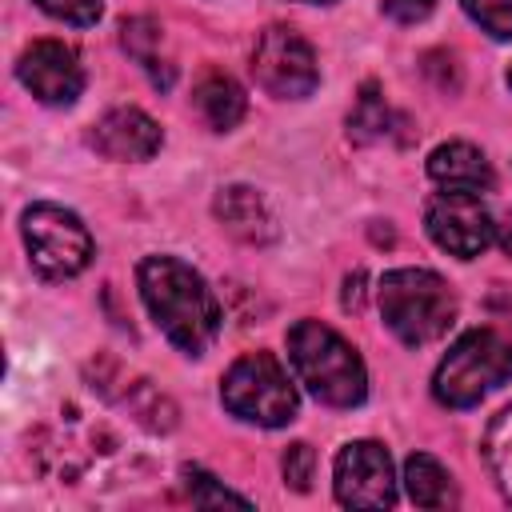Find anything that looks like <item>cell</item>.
<instances>
[{
  "instance_id": "603a6c76",
  "label": "cell",
  "mask_w": 512,
  "mask_h": 512,
  "mask_svg": "<svg viewBox=\"0 0 512 512\" xmlns=\"http://www.w3.org/2000/svg\"><path fill=\"white\" fill-rule=\"evenodd\" d=\"M380 8H384V16L396 20V24H420V20L432 16L436 0H384Z\"/></svg>"
},
{
  "instance_id": "30bf717a",
  "label": "cell",
  "mask_w": 512,
  "mask_h": 512,
  "mask_svg": "<svg viewBox=\"0 0 512 512\" xmlns=\"http://www.w3.org/2000/svg\"><path fill=\"white\" fill-rule=\"evenodd\" d=\"M20 84L48 108H68L84 92V68L80 56L60 40H36L16 60Z\"/></svg>"
},
{
  "instance_id": "484cf974",
  "label": "cell",
  "mask_w": 512,
  "mask_h": 512,
  "mask_svg": "<svg viewBox=\"0 0 512 512\" xmlns=\"http://www.w3.org/2000/svg\"><path fill=\"white\" fill-rule=\"evenodd\" d=\"M492 308H496V312H504V316H512V300H508V304H500V300H492Z\"/></svg>"
},
{
  "instance_id": "3957f363",
  "label": "cell",
  "mask_w": 512,
  "mask_h": 512,
  "mask_svg": "<svg viewBox=\"0 0 512 512\" xmlns=\"http://www.w3.org/2000/svg\"><path fill=\"white\" fill-rule=\"evenodd\" d=\"M376 300H380V316L388 332L408 348H424L456 324V292L448 288L444 276L428 268L384 272Z\"/></svg>"
},
{
  "instance_id": "d6986e66",
  "label": "cell",
  "mask_w": 512,
  "mask_h": 512,
  "mask_svg": "<svg viewBox=\"0 0 512 512\" xmlns=\"http://www.w3.org/2000/svg\"><path fill=\"white\" fill-rule=\"evenodd\" d=\"M184 480H188L192 504H200V508H212V504H240V508H248V496H240L232 488H220L216 476L204 472V468H184Z\"/></svg>"
},
{
  "instance_id": "8fae6325",
  "label": "cell",
  "mask_w": 512,
  "mask_h": 512,
  "mask_svg": "<svg viewBox=\"0 0 512 512\" xmlns=\"http://www.w3.org/2000/svg\"><path fill=\"white\" fill-rule=\"evenodd\" d=\"M88 144H92L104 160L136 164V160H152V156L160 152L164 132H160V124H156L148 112L124 104V108H108V112L92 124Z\"/></svg>"
},
{
  "instance_id": "9a60e30c",
  "label": "cell",
  "mask_w": 512,
  "mask_h": 512,
  "mask_svg": "<svg viewBox=\"0 0 512 512\" xmlns=\"http://www.w3.org/2000/svg\"><path fill=\"white\" fill-rule=\"evenodd\" d=\"M404 488H408L416 508H448V504H456V488H452L448 468L428 452H412L404 460Z\"/></svg>"
},
{
  "instance_id": "6da1fadb",
  "label": "cell",
  "mask_w": 512,
  "mask_h": 512,
  "mask_svg": "<svg viewBox=\"0 0 512 512\" xmlns=\"http://www.w3.org/2000/svg\"><path fill=\"white\" fill-rule=\"evenodd\" d=\"M136 284L156 328L184 356H204L208 344L220 336V320H224L208 280L180 256H144L136 268Z\"/></svg>"
},
{
  "instance_id": "ba28073f",
  "label": "cell",
  "mask_w": 512,
  "mask_h": 512,
  "mask_svg": "<svg viewBox=\"0 0 512 512\" xmlns=\"http://www.w3.org/2000/svg\"><path fill=\"white\" fill-rule=\"evenodd\" d=\"M424 228H428L432 244L456 260H476L496 240L492 212L480 204L476 192H460V188H444L428 200Z\"/></svg>"
},
{
  "instance_id": "83f0119b",
  "label": "cell",
  "mask_w": 512,
  "mask_h": 512,
  "mask_svg": "<svg viewBox=\"0 0 512 512\" xmlns=\"http://www.w3.org/2000/svg\"><path fill=\"white\" fill-rule=\"evenodd\" d=\"M508 88H512V68H508Z\"/></svg>"
},
{
  "instance_id": "4316f807",
  "label": "cell",
  "mask_w": 512,
  "mask_h": 512,
  "mask_svg": "<svg viewBox=\"0 0 512 512\" xmlns=\"http://www.w3.org/2000/svg\"><path fill=\"white\" fill-rule=\"evenodd\" d=\"M304 4H332V0H304Z\"/></svg>"
},
{
  "instance_id": "8992f818",
  "label": "cell",
  "mask_w": 512,
  "mask_h": 512,
  "mask_svg": "<svg viewBox=\"0 0 512 512\" xmlns=\"http://www.w3.org/2000/svg\"><path fill=\"white\" fill-rule=\"evenodd\" d=\"M20 236L32 268L44 280H72L92 264V236L84 220L60 204H32L20 216Z\"/></svg>"
},
{
  "instance_id": "44dd1931",
  "label": "cell",
  "mask_w": 512,
  "mask_h": 512,
  "mask_svg": "<svg viewBox=\"0 0 512 512\" xmlns=\"http://www.w3.org/2000/svg\"><path fill=\"white\" fill-rule=\"evenodd\" d=\"M32 4H36L40 12L64 20V24H76V28H92V24L100 20V12H104L100 0H32Z\"/></svg>"
},
{
  "instance_id": "e0dca14e",
  "label": "cell",
  "mask_w": 512,
  "mask_h": 512,
  "mask_svg": "<svg viewBox=\"0 0 512 512\" xmlns=\"http://www.w3.org/2000/svg\"><path fill=\"white\" fill-rule=\"evenodd\" d=\"M384 132H388V104H384L380 88L368 80V84L360 88L352 112H348V136H352L356 144H372V140H380Z\"/></svg>"
},
{
  "instance_id": "2e32d148",
  "label": "cell",
  "mask_w": 512,
  "mask_h": 512,
  "mask_svg": "<svg viewBox=\"0 0 512 512\" xmlns=\"http://www.w3.org/2000/svg\"><path fill=\"white\" fill-rule=\"evenodd\" d=\"M484 460L496 476L500 496L512 504V404L500 416H492V424L484 432Z\"/></svg>"
},
{
  "instance_id": "7402d4cb",
  "label": "cell",
  "mask_w": 512,
  "mask_h": 512,
  "mask_svg": "<svg viewBox=\"0 0 512 512\" xmlns=\"http://www.w3.org/2000/svg\"><path fill=\"white\" fill-rule=\"evenodd\" d=\"M124 36V48L144 64V68H156V56H152V48L148 44H156L160 40V28L152 24V20H124V28H120Z\"/></svg>"
},
{
  "instance_id": "ffe728a7",
  "label": "cell",
  "mask_w": 512,
  "mask_h": 512,
  "mask_svg": "<svg viewBox=\"0 0 512 512\" xmlns=\"http://www.w3.org/2000/svg\"><path fill=\"white\" fill-rule=\"evenodd\" d=\"M280 468H284V484L292 492H308L312 488V472H316V452L304 440H296V444H288Z\"/></svg>"
},
{
  "instance_id": "52a82bcc",
  "label": "cell",
  "mask_w": 512,
  "mask_h": 512,
  "mask_svg": "<svg viewBox=\"0 0 512 512\" xmlns=\"http://www.w3.org/2000/svg\"><path fill=\"white\" fill-rule=\"evenodd\" d=\"M252 76L276 100H304L320 84V64H316L312 44L300 32H292L284 24H272L256 40Z\"/></svg>"
},
{
  "instance_id": "5bb4252c",
  "label": "cell",
  "mask_w": 512,
  "mask_h": 512,
  "mask_svg": "<svg viewBox=\"0 0 512 512\" xmlns=\"http://www.w3.org/2000/svg\"><path fill=\"white\" fill-rule=\"evenodd\" d=\"M196 108H200V116L208 120L212 132H232L244 120L248 100H244V88L228 72H208L196 84Z\"/></svg>"
},
{
  "instance_id": "4fadbf2b",
  "label": "cell",
  "mask_w": 512,
  "mask_h": 512,
  "mask_svg": "<svg viewBox=\"0 0 512 512\" xmlns=\"http://www.w3.org/2000/svg\"><path fill=\"white\" fill-rule=\"evenodd\" d=\"M428 176L440 188H460V192H488L496 184L492 164L484 160V152L468 140H448L440 148H432L428 156Z\"/></svg>"
},
{
  "instance_id": "7c38bea8",
  "label": "cell",
  "mask_w": 512,
  "mask_h": 512,
  "mask_svg": "<svg viewBox=\"0 0 512 512\" xmlns=\"http://www.w3.org/2000/svg\"><path fill=\"white\" fill-rule=\"evenodd\" d=\"M212 212H216L220 228H224L228 236L244 240V244H256V248H260V244H272V240L280 236L276 216L268 212L264 196H260L256 188H248V184H228V188H220L216 200H212Z\"/></svg>"
},
{
  "instance_id": "d4e9b609",
  "label": "cell",
  "mask_w": 512,
  "mask_h": 512,
  "mask_svg": "<svg viewBox=\"0 0 512 512\" xmlns=\"http://www.w3.org/2000/svg\"><path fill=\"white\" fill-rule=\"evenodd\" d=\"M500 244H504V252L512 256V216L504 220V228H500Z\"/></svg>"
},
{
  "instance_id": "ac0fdd59",
  "label": "cell",
  "mask_w": 512,
  "mask_h": 512,
  "mask_svg": "<svg viewBox=\"0 0 512 512\" xmlns=\"http://www.w3.org/2000/svg\"><path fill=\"white\" fill-rule=\"evenodd\" d=\"M460 4L492 40H512V0H460Z\"/></svg>"
},
{
  "instance_id": "7a4b0ae2",
  "label": "cell",
  "mask_w": 512,
  "mask_h": 512,
  "mask_svg": "<svg viewBox=\"0 0 512 512\" xmlns=\"http://www.w3.org/2000/svg\"><path fill=\"white\" fill-rule=\"evenodd\" d=\"M288 364L296 380L328 408H356L368 396L360 352L320 320H296L288 328Z\"/></svg>"
},
{
  "instance_id": "5b68a950",
  "label": "cell",
  "mask_w": 512,
  "mask_h": 512,
  "mask_svg": "<svg viewBox=\"0 0 512 512\" xmlns=\"http://www.w3.org/2000/svg\"><path fill=\"white\" fill-rule=\"evenodd\" d=\"M220 400L236 420L260 428H284L288 420H296V404H300L296 384L288 380L284 364L272 352L240 356L220 380Z\"/></svg>"
},
{
  "instance_id": "cb8c5ba5",
  "label": "cell",
  "mask_w": 512,
  "mask_h": 512,
  "mask_svg": "<svg viewBox=\"0 0 512 512\" xmlns=\"http://www.w3.org/2000/svg\"><path fill=\"white\" fill-rule=\"evenodd\" d=\"M360 284H364V272H356V276H348V292H344V308H360Z\"/></svg>"
},
{
  "instance_id": "277c9868",
  "label": "cell",
  "mask_w": 512,
  "mask_h": 512,
  "mask_svg": "<svg viewBox=\"0 0 512 512\" xmlns=\"http://www.w3.org/2000/svg\"><path fill=\"white\" fill-rule=\"evenodd\" d=\"M512 380V344L496 328H468L436 364L432 396L444 408H472Z\"/></svg>"
},
{
  "instance_id": "9c48e42d",
  "label": "cell",
  "mask_w": 512,
  "mask_h": 512,
  "mask_svg": "<svg viewBox=\"0 0 512 512\" xmlns=\"http://www.w3.org/2000/svg\"><path fill=\"white\" fill-rule=\"evenodd\" d=\"M332 488L344 508H392L396 504V476L392 456L376 440H352L336 452Z\"/></svg>"
}]
</instances>
